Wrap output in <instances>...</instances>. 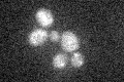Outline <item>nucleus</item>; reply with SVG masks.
Masks as SVG:
<instances>
[{
    "label": "nucleus",
    "instance_id": "f257e3e1",
    "mask_svg": "<svg viewBox=\"0 0 124 82\" xmlns=\"http://www.w3.org/2000/svg\"><path fill=\"white\" fill-rule=\"evenodd\" d=\"M61 47L66 52H72L80 47V38L79 36L71 32V31H65L61 36Z\"/></svg>",
    "mask_w": 124,
    "mask_h": 82
},
{
    "label": "nucleus",
    "instance_id": "f03ea898",
    "mask_svg": "<svg viewBox=\"0 0 124 82\" xmlns=\"http://www.w3.org/2000/svg\"><path fill=\"white\" fill-rule=\"evenodd\" d=\"M49 37L46 30L44 28H35L30 32L28 36V42L33 46H39L44 44Z\"/></svg>",
    "mask_w": 124,
    "mask_h": 82
},
{
    "label": "nucleus",
    "instance_id": "7ed1b4c3",
    "mask_svg": "<svg viewBox=\"0 0 124 82\" xmlns=\"http://www.w3.org/2000/svg\"><path fill=\"white\" fill-rule=\"evenodd\" d=\"M35 19L37 23L41 26V28H49L54 23V14L51 10L46 8H40L36 11Z\"/></svg>",
    "mask_w": 124,
    "mask_h": 82
},
{
    "label": "nucleus",
    "instance_id": "20e7f679",
    "mask_svg": "<svg viewBox=\"0 0 124 82\" xmlns=\"http://www.w3.org/2000/svg\"><path fill=\"white\" fill-rule=\"evenodd\" d=\"M53 66L54 68L56 69H59V70H62L66 67V64H67V57L65 53H62V52H59L54 56L53 57Z\"/></svg>",
    "mask_w": 124,
    "mask_h": 82
},
{
    "label": "nucleus",
    "instance_id": "39448f33",
    "mask_svg": "<svg viewBox=\"0 0 124 82\" xmlns=\"http://www.w3.org/2000/svg\"><path fill=\"white\" fill-rule=\"evenodd\" d=\"M70 62H71V66L73 68H81L84 65V57H83V54L81 52H79V51L73 52L72 57L70 58Z\"/></svg>",
    "mask_w": 124,
    "mask_h": 82
},
{
    "label": "nucleus",
    "instance_id": "423d86ee",
    "mask_svg": "<svg viewBox=\"0 0 124 82\" xmlns=\"http://www.w3.org/2000/svg\"><path fill=\"white\" fill-rule=\"evenodd\" d=\"M49 37H50V39H51V40H52L53 42H57V41H59V40H60V38H61L59 32H58V31H56V30H53L52 32L50 33Z\"/></svg>",
    "mask_w": 124,
    "mask_h": 82
}]
</instances>
